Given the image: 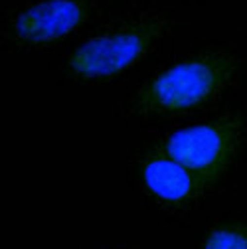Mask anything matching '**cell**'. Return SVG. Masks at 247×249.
<instances>
[{"mask_svg": "<svg viewBox=\"0 0 247 249\" xmlns=\"http://www.w3.org/2000/svg\"><path fill=\"white\" fill-rule=\"evenodd\" d=\"M237 59L224 52H204L152 75L133 99L146 115H174L206 105L233 79Z\"/></svg>", "mask_w": 247, "mask_h": 249, "instance_id": "1", "label": "cell"}, {"mask_svg": "<svg viewBox=\"0 0 247 249\" xmlns=\"http://www.w3.org/2000/svg\"><path fill=\"white\" fill-rule=\"evenodd\" d=\"M159 18L135 20L89 38L66 59V75L73 81H105L142 59L160 36Z\"/></svg>", "mask_w": 247, "mask_h": 249, "instance_id": "2", "label": "cell"}, {"mask_svg": "<svg viewBox=\"0 0 247 249\" xmlns=\"http://www.w3.org/2000/svg\"><path fill=\"white\" fill-rule=\"evenodd\" d=\"M241 139V123L220 119L188 129H180L164 141V152L190 172L202 184H213L229 166Z\"/></svg>", "mask_w": 247, "mask_h": 249, "instance_id": "3", "label": "cell"}, {"mask_svg": "<svg viewBox=\"0 0 247 249\" xmlns=\"http://www.w3.org/2000/svg\"><path fill=\"white\" fill-rule=\"evenodd\" d=\"M89 16L87 0H38L14 16L10 36L26 48L46 46L75 32Z\"/></svg>", "mask_w": 247, "mask_h": 249, "instance_id": "4", "label": "cell"}, {"mask_svg": "<svg viewBox=\"0 0 247 249\" xmlns=\"http://www.w3.org/2000/svg\"><path fill=\"white\" fill-rule=\"evenodd\" d=\"M142 182L148 192L170 206H184L196 200L202 190V180L168 154H154L141 166Z\"/></svg>", "mask_w": 247, "mask_h": 249, "instance_id": "5", "label": "cell"}, {"mask_svg": "<svg viewBox=\"0 0 247 249\" xmlns=\"http://www.w3.org/2000/svg\"><path fill=\"white\" fill-rule=\"evenodd\" d=\"M202 249H247V226L228 224L210 230Z\"/></svg>", "mask_w": 247, "mask_h": 249, "instance_id": "6", "label": "cell"}]
</instances>
